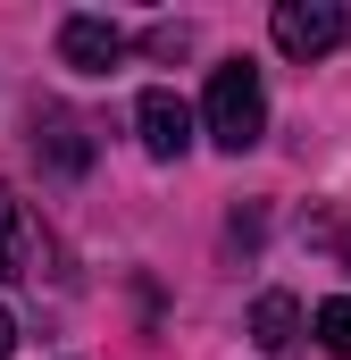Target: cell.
Masks as SVG:
<instances>
[{"label": "cell", "mask_w": 351, "mask_h": 360, "mask_svg": "<svg viewBox=\"0 0 351 360\" xmlns=\"http://www.w3.org/2000/svg\"><path fill=\"white\" fill-rule=\"evenodd\" d=\"M34 260V235H25V210H17V193L0 184V276H25Z\"/></svg>", "instance_id": "52a82bcc"}, {"label": "cell", "mask_w": 351, "mask_h": 360, "mask_svg": "<svg viewBox=\"0 0 351 360\" xmlns=\"http://www.w3.org/2000/svg\"><path fill=\"white\" fill-rule=\"evenodd\" d=\"M126 25H109V17H67L59 25V59L76 68V76H117L126 68Z\"/></svg>", "instance_id": "277c9868"}, {"label": "cell", "mask_w": 351, "mask_h": 360, "mask_svg": "<svg viewBox=\"0 0 351 360\" xmlns=\"http://www.w3.org/2000/svg\"><path fill=\"white\" fill-rule=\"evenodd\" d=\"M151 51H159V59H184V51H192V25H159Z\"/></svg>", "instance_id": "9c48e42d"}, {"label": "cell", "mask_w": 351, "mask_h": 360, "mask_svg": "<svg viewBox=\"0 0 351 360\" xmlns=\"http://www.w3.org/2000/svg\"><path fill=\"white\" fill-rule=\"evenodd\" d=\"M134 134H143L151 160H184V151H192V109H184L168 84H151L143 101H134Z\"/></svg>", "instance_id": "5b68a950"}, {"label": "cell", "mask_w": 351, "mask_h": 360, "mask_svg": "<svg viewBox=\"0 0 351 360\" xmlns=\"http://www.w3.org/2000/svg\"><path fill=\"white\" fill-rule=\"evenodd\" d=\"M343 269H351V226H343Z\"/></svg>", "instance_id": "8fae6325"}, {"label": "cell", "mask_w": 351, "mask_h": 360, "mask_svg": "<svg viewBox=\"0 0 351 360\" xmlns=\"http://www.w3.org/2000/svg\"><path fill=\"white\" fill-rule=\"evenodd\" d=\"M34 151H42V168L51 176H84L92 168V143H84V117L76 109H59V101H34Z\"/></svg>", "instance_id": "3957f363"}, {"label": "cell", "mask_w": 351, "mask_h": 360, "mask_svg": "<svg viewBox=\"0 0 351 360\" xmlns=\"http://www.w3.org/2000/svg\"><path fill=\"white\" fill-rule=\"evenodd\" d=\"M267 34H276V51H284V59H326V51L351 34V17L335 8V0H276Z\"/></svg>", "instance_id": "7a4b0ae2"}, {"label": "cell", "mask_w": 351, "mask_h": 360, "mask_svg": "<svg viewBox=\"0 0 351 360\" xmlns=\"http://www.w3.org/2000/svg\"><path fill=\"white\" fill-rule=\"evenodd\" d=\"M192 126H201L218 151H234V160H243V151L267 134V84H260V68H251V59H218Z\"/></svg>", "instance_id": "6da1fadb"}, {"label": "cell", "mask_w": 351, "mask_h": 360, "mask_svg": "<svg viewBox=\"0 0 351 360\" xmlns=\"http://www.w3.org/2000/svg\"><path fill=\"white\" fill-rule=\"evenodd\" d=\"M310 327H318V344H326L335 360H351V302H318Z\"/></svg>", "instance_id": "ba28073f"}, {"label": "cell", "mask_w": 351, "mask_h": 360, "mask_svg": "<svg viewBox=\"0 0 351 360\" xmlns=\"http://www.w3.org/2000/svg\"><path fill=\"white\" fill-rule=\"evenodd\" d=\"M251 344H260L267 360L301 344V302H293V293H260V302H251Z\"/></svg>", "instance_id": "8992f818"}, {"label": "cell", "mask_w": 351, "mask_h": 360, "mask_svg": "<svg viewBox=\"0 0 351 360\" xmlns=\"http://www.w3.org/2000/svg\"><path fill=\"white\" fill-rule=\"evenodd\" d=\"M17 352V319H8V310H0V360Z\"/></svg>", "instance_id": "30bf717a"}]
</instances>
